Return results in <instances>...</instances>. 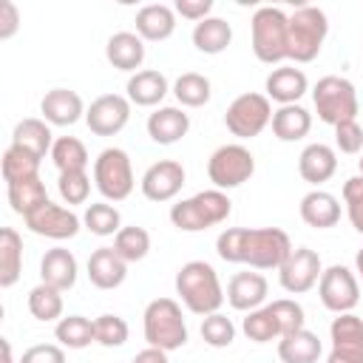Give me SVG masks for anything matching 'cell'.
Returning <instances> with one entry per match:
<instances>
[{
	"mask_svg": "<svg viewBox=\"0 0 363 363\" xmlns=\"http://www.w3.org/2000/svg\"><path fill=\"white\" fill-rule=\"evenodd\" d=\"M326 34H329L326 11L318 6H298L289 14V60L312 62L320 54Z\"/></svg>",
	"mask_w": 363,
	"mask_h": 363,
	"instance_id": "cell-6",
	"label": "cell"
},
{
	"mask_svg": "<svg viewBox=\"0 0 363 363\" xmlns=\"http://www.w3.org/2000/svg\"><path fill=\"white\" fill-rule=\"evenodd\" d=\"M105 60L116 71H133L145 62V40L136 31H116L105 43Z\"/></svg>",
	"mask_w": 363,
	"mask_h": 363,
	"instance_id": "cell-23",
	"label": "cell"
},
{
	"mask_svg": "<svg viewBox=\"0 0 363 363\" xmlns=\"http://www.w3.org/2000/svg\"><path fill=\"white\" fill-rule=\"evenodd\" d=\"M20 363H65V349L60 343H37L23 352Z\"/></svg>",
	"mask_w": 363,
	"mask_h": 363,
	"instance_id": "cell-47",
	"label": "cell"
},
{
	"mask_svg": "<svg viewBox=\"0 0 363 363\" xmlns=\"http://www.w3.org/2000/svg\"><path fill=\"white\" fill-rule=\"evenodd\" d=\"M176 295L193 315H213L224 303V289L218 281V272L207 261H187L176 272Z\"/></svg>",
	"mask_w": 363,
	"mask_h": 363,
	"instance_id": "cell-2",
	"label": "cell"
},
{
	"mask_svg": "<svg viewBox=\"0 0 363 363\" xmlns=\"http://www.w3.org/2000/svg\"><path fill=\"white\" fill-rule=\"evenodd\" d=\"M57 190H60V199L74 207V204H85L88 196H91V176L85 170H68V173H60L57 179Z\"/></svg>",
	"mask_w": 363,
	"mask_h": 363,
	"instance_id": "cell-42",
	"label": "cell"
},
{
	"mask_svg": "<svg viewBox=\"0 0 363 363\" xmlns=\"http://www.w3.org/2000/svg\"><path fill=\"white\" fill-rule=\"evenodd\" d=\"M139 187H142V196L147 201H156V204L176 199L182 193V187H184V167H182V162H176V159L153 162L142 173Z\"/></svg>",
	"mask_w": 363,
	"mask_h": 363,
	"instance_id": "cell-16",
	"label": "cell"
},
{
	"mask_svg": "<svg viewBox=\"0 0 363 363\" xmlns=\"http://www.w3.org/2000/svg\"><path fill=\"white\" fill-rule=\"evenodd\" d=\"M113 250L128 261V264H136L142 261L147 252H150V233L145 227H122L116 235H113Z\"/></svg>",
	"mask_w": 363,
	"mask_h": 363,
	"instance_id": "cell-40",
	"label": "cell"
},
{
	"mask_svg": "<svg viewBox=\"0 0 363 363\" xmlns=\"http://www.w3.org/2000/svg\"><path fill=\"white\" fill-rule=\"evenodd\" d=\"M142 332H145L147 346H156V349H164V352L182 349L187 343V323H184V312H182L179 301L153 298L145 306Z\"/></svg>",
	"mask_w": 363,
	"mask_h": 363,
	"instance_id": "cell-5",
	"label": "cell"
},
{
	"mask_svg": "<svg viewBox=\"0 0 363 363\" xmlns=\"http://www.w3.org/2000/svg\"><path fill=\"white\" fill-rule=\"evenodd\" d=\"M230 43H233V26L224 17H207L193 26V45L201 54L216 57V54L227 51Z\"/></svg>",
	"mask_w": 363,
	"mask_h": 363,
	"instance_id": "cell-32",
	"label": "cell"
},
{
	"mask_svg": "<svg viewBox=\"0 0 363 363\" xmlns=\"http://www.w3.org/2000/svg\"><path fill=\"white\" fill-rule=\"evenodd\" d=\"M54 337L62 349H85L96 343V329H94V320L85 315H65L57 320Z\"/></svg>",
	"mask_w": 363,
	"mask_h": 363,
	"instance_id": "cell-33",
	"label": "cell"
},
{
	"mask_svg": "<svg viewBox=\"0 0 363 363\" xmlns=\"http://www.w3.org/2000/svg\"><path fill=\"white\" fill-rule=\"evenodd\" d=\"M77 275H79V264H77L74 252L65 247H51L40 258V284L68 292L77 284Z\"/></svg>",
	"mask_w": 363,
	"mask_h": 363,
	"instance_id": "cell-19",
	"label": "cell"
},
{
	"mask_svg": "<svg viewBox=\"0 0 363 363\" xmlns=\"http://www.w3.org/2000/svg\"><path fill=\"white\" fill-rule=\"evenodd\" d=\"M346 216H349L352 227H354L357 233H363V199L349 201V204H346Z\"/></svg>",
	"mask_w": 363,
	"mask_h": 363,
	"instance_id": "cell-52",
	"label": "cell"
},
{
	"mask_svg": "<svg viewBox=\"0 0 363 363\" xmlns=\"http://www.w3.org/2000/svg\"><path fill=\"white\" fill-rule=\"evenodd\" d=\"M136 34L147 43H162L176 31V11L164 3H150L136 11Z\"/></svg>",
	"mask_w": 363,
	"mask_h": 363,
	"instance_id": "cell-28",
	"label": "cell"
},
{
	"mask_svg": "<svg viewBox=\"0 0 363 363\" xmlns=\"http://www.w3.org/2000/svg\"><path fill=\"white\" fill-rule=\"evenodd\" d=\"M233 213V201L224 190H201L190 199H182L170 207V224L182 233H201L221 221H227Z\"/></svg>",
	"mask_w": 363,
	"mask_h": 363,
	"instance_id": "cell-3",
	"label": "cell"
},
{
	"mask_svg": "<svg viewBox=\"0 0 363 363\" xmlns=\"http://www.w3.org/2000/svg\"><path fill=\"white\" fill-rule=\"evenodd\" d=\"M272 133L281 142H298L312 130V113L303 105H281L272 113Z\"/></svg>",
	"mask_w": 363,
	"mask_h": 363,
	"instance_id": "cell-30",
	"label": "cell"
},
{
	"mask_svg": "<svg viewBox=\"0 0 363 363\" xmlns=\"http://www.w3.org/2000/svg\"><path fill=\"white\" fill-rule=\"evenodd\" d=\"M357 167H360V176H363V153H360V159H357Z\"/></svg>",
	"mask_w": 363,
	"mask_h": 363,
	"instance_id": "cell-55",
	"label": "cell"
},
{
	"mask_svg": "<svg viewBox=\"0 0 363 363\" xmlns=\"http://www.w3.org/2000/svg\"><path fill=\"white\" fill-rule=\"evenodd\" d=\"M45 201H51L48 199V193H45V182L40 179V176H34V179H26V182H17V184H9V204H11V210L17 213V216H31L34 210H40Z\"/></svg>",
	"mask_w": 363,
	"mask_h": 363,
	"instance_id": "cell-34",
	"label": "cell"
},
{
	"mask_svg": "<svg viewBox=\"0 0 363 363\" xmlns=\"http://www.w3.org/2000/svg\"><path fill=\"white\" fill-rule=\"evenodd\" d=\"M0 170H3L6 184H17V182L40 176V159H34L31 153L9 145L6 153H3V162H0Z\"/></svg>",
	"mask_w": 363,
	"mask_h": 363,
	"instance_id": "cell-39",
	"label": "cell"
},
{
	"mask_svg": "<svg viewBox=\"0 0 363 363\" xmlns=\"http://www.w3.org/2000/svg\"><path fill=\"white\" fill-rule=\"evenodd\" d=\"M354 275H357V281L363 284V247H360L357 255H354Z\"/></svg>",
	"mask_w": 363,
	"mask_h": 363,
	"instance_id": "cell-53",
	"label": "cell"
},
{
	"mask_svg": "<svg viewBox=\"0 0 363 363\" xmlns=\"http://www.w3.org/2000/svg\"><path fill=\"white\" fill-rule=\"evenodd\" d=\"M216 252L227 264L250 269H278L292 252V241L278 227H227L216 238Z\"/></svg>",
	"mask_w": 363,
	"mask_h": 363,
	"instance_id": "cell-1",
	"label": "cell"
},
{
	"mask_svg": "<svg viewBox=\"0 0 363 363\" xmlns=\"http://www.w3.org/2000/svg\"><path fill=\"white\" fill-rule=\"evenodd\" d=\"M252 173H255V156L250 153V147H244L238 142L216 147L207 159V176L216 190L241 187L244 182H250Z\"/></svg>",
	"mask_w": 363,
	"mask_h": 363,
	"instance_id": "cell-9",
	"label": "cell"
},
{
	"mask_svg": "<svg viewBox=\"0 0 363 363\" xmlns=\"http://www.w3.org/2000/svg\"><path fill=\"white\" fill-rule=\"evenodd\" d=\"M335 145L340 153H349V156L363 153V128L357 125V119L335 125Z\"/></svg>",
	"mask_w": 363,
	"mask_h": 363,
	"instance_id": "cell-46",
	"label": "cell"
},
{
	"mask_svg": "<svg viewBox=\"0 0 363 363\" xmlns=\"http://www.w3.org/2000/svg\"><path fill=\"white\" fill-rule=\"evenodd\" d=\"M252 31V54L264 65H278L289 60V14H284L278 6H261L255 9L250 20Z\"/></svg>",
	"mask_w": 363,
	"mask_h": 363,
	"instance_id": "cell-4",
	"label": "cell"
},
{
	"mask_svg": "<svg viewBox=\"0 0 363 363\" xmlns=\"http://www.w3.org/2000/svg\"><path fill=\"white\" fill-rule=\"evenodd\" d=\"M187 130H190V116L176 105L156 108L147 116V136L156 145H176L179 139L187 136Z\"/></svg>",
	"mask_w": 363,
	"mask_h": 363,
	"instance_id": "cell-24",
	"label": "cell"
},
{
	"mask_svg": "<svg viewBox=\"0 0 363 363\" xmlns=\"http://www.w3.org/2000/svg\"><path fill=\"white\" fill-rule=\"evenodd\" d=\"M357 199H363V176L360 173L343 182V201L349 204V201H357Z\"/></svg>",
	"mask_w": 363,
	"mask_h": 363,
	"instance_id": "cell-51",
	"label": "cell"
},
{
	"mask_svg": "<svg viewBox=\"0 0 363 363\" xmlns=\"http://www.w3.org/2000/svg\"><path fill=\"white\" fill-rule=\"evenodd\" d=\"M125 91H128L130 105L153 108V105H159V102L167 96V91H173V88H170V82H167V77H164L162 71L145 68V71L130 74V79H128Z\"/></svg>",
	"mask_w": 363,
	"mask_h": 363,
	"instance_id": "cell-26",
	"label": "cell"
},
{
	"mask_svg": "<svg viewBox=\"0 0 363 363\" xmlns=\"http://www.w3.org/2000/svg\"><path fill=\"white\" fill-rule=\"evenodd\" d=\"M264 91H267V99L269 102H278V105H298V99L309 91V79L301 68L295 65H281V68H272L267 82H264Z\"/></svg>",
	"mask_w": 363,
	"mask_h": 363,
	"instance_id": "cell-20",
	"label": "cell"
},
{
	"mask_svg": "<svg viewBox=\"0 0 363 363\" xmlns=\"http://www.w3.org/2000/svg\"><path fill=\"white\" fill-rule=\"evenodd\" d=\"M3 363H14V357H11V343L3 337Z\"/></svg>",
	"mask_w": 363,
	"mask_h": 363,
	"instance_id": "cell-54",
	"label": "cell"
},
{
	"mask_svg": "<svg viewBox=\"0 0 363 363\" xmlns=\"http://www.w3.org/2000/svg\"><path fill=\"white\" fill-rule=\"evenodd\" d=\"M241 332L252 340V343H269V340H281V329L275 315L269 312V306L252 309L247 312V318L241 320Z\"/></svg>",
	"mask_w": 363,
	"mask_h": 363,
	"instance_id": "cell-41",
	"label": "cell"
},
{
	"mask_svg": "<svg viewBox=\"0 0 363 363\" xmlns=\"http://www.w3.org/2000/svg\"><path fill=\"white\" fill-rule=\"evenodd\" d=\"M201 337L213 349H227L235 340V326H233V320L227 315L213 312V315L201 318Z\"/></svg>",
	"mask_w": 363,
	"mask_h": 363,
	"instance_id": "cell-44",
	"label": "cell"
},
{
	"mask_svg": "<svg viewBox=\"0 0 363 363\" xmlns=\"http://www.w3.org/2000/svg\"><path fill=\"white\" fill-rule=\"evenodd\" d=\"M23 221H26V227L34 235L54 238V241L74 238L79 233V227H82V218L71 207H62V204H54V201H45L40 210H34L31 216H26Z\"/></svg>",
	"mask_w": 363,
	"mask_h": 363,
	"instance_id": "cell-14",
	"label": "cell"
},
{
	"mask_svg": "<svg viewBox=\"0 0 363 363\" xmlns=\"http://www.w3.org/2000/svg\"><path fill=\"white\" fill-rule=\"evenodd\" d=\"M85 105H82V96L71 88H51L45 91V96L40 99V113L48 125H57V128H71L77 125L79 119H85Z\"/></svg>",
	"mask_w": 363,
	"mask_h": 363,
	"instance_id": "cell-17",
	"label": "cell"
},
{
	"mask_svg": "<svg viewBox=\"0 0 363 363\" xmlns=\"http://www.w3.org/2000/svg\"><path fill=\"white\" fill-rule=\"evenodd\" d=\"M210 79L204 74H196V71H187L182 74L176 82H173V96L179 99V105L184 108H201L210 102Z\"/></svg>",
	"mask_w": 363,
	"mask_h": 363,
	"instance_id": "cell-38",
	"label": "cell"
},
{
	"mask_svg": "<svg viewBox=\"0 0 363 363\" xmlns=\"http://www.w3.org/2000/svg\"><path fill=\"white\" fill-rule=\"evenodd\" d=\"M298 213H301L303 224H309L315 230H329L340 221V201H337V196L315 187L301 199Z\"/></svg>",
	"mask_w": 363,
	"mask_h": 363,
	"instance_id": "cell-25",
	"label": "cell"
},
{
	"mask_svg": "<svg viewBox=\"0 0 363 363\" xmlns=\"http://www.w3.org/2000/svg\"><path fill=\"white\" fill-rule=\"evenodd\" d=\"M88 278L96 289H116L128 278V261L113 247H99L88 258Z\"/></svg>",
	"mask_w": 363,
	"mask_h": 363,
	"instance_id": "cell-21",
	"label": "cell"
},
{
	"mask_svg": "<svg viewBox=\"0 0 363 363\" xmlns=\"http://www.w3.org/2000/svg\"><path fill=\"white\" fill-rule=\"evenodd\" d=\"M51 162L60 173H68V170H85L88 167V150L85 145L77 139V136H60L54 139V147H51Z\"/></svg>",
	"mask_w": 363,
	"mask_h": 363,
	"instance_id": "cell-36",
	"label": "cell"
},
{
	"mask_svg": "<svg viewBox=\"0 0 363 363\" xmlns=\"http://www.w3.org/2000/svg\"><path fill=\"white\" fill-rule=\"evenodd\" d=\"M11 145L31 153L34 159H45V153H51L54 147V133H51V125L45 119H37V116H28V119H20L14 125V133H11Z\"/></svg>",
	"mask_w": 363,
	"mask_h": 363,
	"instance_id": "cell-27",
	"label": "cell"
},
{
	"mask_svg": "<svg viewBox=\"0 0 363 363\" xmlns=\"http://www.w3.org/2000/svg\"><path fill=\"white\" fill-rule=\"evenodd\" d=\"M269 295V284L261 272H235L227 284V303L238 312H252L261 309Z\"/></svg>",
	"mask_w": 363,
	"mask_h": 363,
	"instance_id": "cell-18",
	"label": "cell"
},
{
	"mask_svg": "<svg viewBox=\"0 0 363 363\" xmlns=\"http://www.w3.org/2000/svg\"><path fill=\"white\" fill-rule=\"evenodd\" d=\"M130 363H170V360H167V352H164V349H156V346H147V349H142V352H136Z\"/></svg>",
	"mask_w": 363,
	"mask_h": 363,
	"instance_id": "cell-50",
	"label": "cell"
},
{
	"mask_svg": "<svg viewBox=\"0 0 363 363\" xmlns=\"http://www.w3.org/2000/svg\"><path fill=\"white\" fill-rule=\"evenodd\" d=\"M332 352L326 363H363V318L343 312L329 326Z\"/></svg>",
	"mask_w": 363,
	"mask_h": 363,
	"instance_id": "cell-15",
	"label": "cell"
},
{
	"mask_svg": "<svg viewBox=\"0 0 363 363\" xmlns=\"http://www.w3.org/2000/svg\"><path fill=\"white\" fill-rule=\"evenodd\" d=\"M318 298L335 315L352 312L360 301V281L349 267L332 264V267L323 269V275L318 281Z\"/></svg>",
	"mask_w": 363,
	"mask_h": 363,
	"instance_id": "cell-11",
	"label": "cell"
},
{
	"mask_svg": "<svg viewBox=\"0 0 363 363\" xmlns=\"http://www.w3.org/2000/svg\"><path fill=\"white\" fill-rule=\"evenodd\" d=\"M23 275V238L14 227L0 230V286L9 289Z\"/></svg>",
	"mask_w": 363,
	"mask_h": 363,
	"instance_id": "cell-31",
	"label": "cell"
},
{
	"mask_svg": "<svg viewBox=\"0 0 363 363\" xmlns=\"http://www.w3.org/2000/svg\"><path fill=\"white\" fill-rule=\"evenodd\" d=\"M20 28V9L11 0L0 3V40H11Z\"/></svg>",
	"mask_w": 363,
	"mask_h": 363,
	"instance_id": "cell-49",
	"label": "cell"
},
{
	"mask_svg": "<svg viewBox=\"0 0 363 363\" xmlns=\"http://www.w3.org/2000/svg\"><path fill=\"white\" fill-rule=\"evenodd\" d=\"M176 14H182L184 20H193V23H201L210 17L213 11V0H176L173 6Z\"/></svg>",
	"mask_w": 363,
	"mask_h": 363,
	"instance_id": "cell-48",
	"label": "cell"
},
{
	"mask_svg": "<svg viewBox=\"0 0 363 363\" xmlns=\"http://www.w3.org/2000/svg\"><path fill=\"white\" fill-rule=\"evenodd\" d=\"M267 306H269V312H272L275 320H278L281 337H284V335H292V332H298V329H303L306 315H303V306H301L298 301H292V298H278V301H272V303H267Z\"/></svg>",
	"mask_w": 363,
	"mask_h": 363,
	"instance_id": "cell-45",
	"label": "cell"
},
{
	"mask_svg": "<svg viewBox=\"0 0 363 363\" xmlns=\"http://www.w3.org/2000/svg\"><path fill=\"white\" fill-rule=\"evenodd\" d=\"M323 346H320V337L315 332H309L306 326L292 332V335H284L278 340V357L281 363H318Z\"/></svg>",
	"mask_w": 363,
	"mask_h": 363,
	"instance_id": "cell-29",
	"label": "cell"
},
{
	"mask_svg": "<svg viewBox=\"0 0 363 363\" xmlns=\"http://www.w3.org/2000/svg\"><path fill=\"white\" fill-rule=\"evenodd\" d=\"M28 312L31 318H37L40 323H51V320H60L62 318V292L48 286V284H37L31 292H28Z\"/></svg>",
	"mask_w": 363,
	"mask_h": 363,
	"instance_id": "cell-35",
	"label": "cell"
},
{
	"mask_svg": "<svg viewBox=\"0 0 363 363\" xmlns=\"http://www.w3.org/2000/svg\"><path fill=\"white\" fill-rule=\"evenodd\" d=\"M94 329H96V343L105 346V349H116V346H125L128 343V320L119 318V315H99L94 318Z\"/></svg>",
	"mask_w": 363,
	"mask_h": 363,
	"instance_id": "cell-43",
	"label": "cell"
},
{
	"mask_svg": "<svg viewBox=\"0 0 363 363\" xmlns=\"http://www.w3.org/2000/svg\"><path fill=\"white\" fill-rule=\"evenodd\" d=\"M94 184L105 201H125L136 184L130 156L122 147H105L94 159Z\"/></svg>",
	"mask_w": 363,
	"mask_h": 363,
	"instance_id": "cell-8",
	"label": "cell"
},
{
	"mask_svg": "<svg viewBox=\"0 0 363 363\" xmlns=\"http://www.w3.org/2000/svg\"><path fill=\"white\" fill-rule=\"evenodd\" d=\"M130 119V99L122 94H102L85 111V125L94 136H116Z\"/></svg>",
	"mask_w": 363,
	"mask_h": 363,
	"instance_id": "cell-13",
	"label": "cell"
},
{
	"mask_svg": "<svg viewBox=\"0 0 363 363\" xmlns=\"http://www.w3.org/2000/svg\"><path fill=\"white\" fill-rule=\"evenodd\" d=\"M82 224L88 233L105 238V235H116L122 230V213L111 204V201H94L88 204L85 216H82Z\"/></svg>",
	"mask_w": 363,
	"mask_h": 363,
	"instance_id": "cell-37",
	"label": "cell"
},
{
	"mask_svg": "<svg viewBox=\"0 0 363 363\" xmlns=\"http://www.w3.org/2000/svg\"><path fill=\"white\" fill-rule=\"evenodd\" d=\"M312 102H315L318 119L326 122V125H332V128L340 125V122L357 119V111H360L354 85H352L346 77H337V74L320 77V79L315 82V88H312Z\"/></svg>",
	"mask_w": 363,
	"mask_h": 363,
	"instance_id": "cell-7",
	"label": "cell"
},
{
	"mask_svg": "<svg viewBox=\"0 0 363 363\" xmlns=\"http://www.w3.org/2000/svg\"><path fill=\"white\" fill-rule=\"evenodd\" d=\"M335 170H337V153H335V147H329L323 142L306 145L301 150V156H298V173H301V179L309 182V184H315V187L323 184V182H329L335 176Z\"/></svg>",
	"mask_w": 363,
	"mask_h": 363,
	"instance_id": "cell-22",
	"label": "cell"
},
{
	"mask_svg": "<svg viewBox=\"0 0 363 363\" xmlns=\"http://www.w3.org/2000/svg\"><path fill=\"white\" fill-rule=\"evenodd\" d=\"M323 275V264L320 255L309 247H292V252L286 255V261L278 267V284L284 292L289 295H303L309 292Z\"/></svg>",
	"mask_w": 363,
	"mask_h": 363,
	"instance_id": "cell-12",
	"label": "cell"
},
{
	"mask_svg": "<svg viewBox=\"0 0 363 363\" xmlns=\"http://www.w3.org/2000/svg\"><path fill=\"white\" fill-rule=\"evenodd\" d=\"M272 105L267 99V94H241L227 105L224 113V125L233 136L238 139H255L269 122H272Z\"/></svg>",
	"mask_w": 363,
	"mask_h": 363,
	"instance_id": "cell-10",
	"label": "cell"
}]
</instances>
